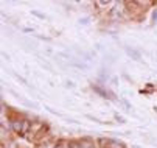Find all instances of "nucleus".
<instances>
[{
	"label": "nucleus",
	"instance_id": "nucleus-8",
	"mask_svg": "<svg viewBox=\"0 0 157 148\" xmlns=\"http://www.w3.org/2000/svg\"><path fill=\"white\" fill-rule=\"evenodd\" d=\"M53 148H64V146H62V145H61V143H58V145H55V146H53Z\"/></svg>",
	"mask_w": 157,
	"mask_h": 148
},
{
	"label": "nucleus",
	"instance_id": "nucleus-4",
	"mask_svg": "<svg viewBox=\"0 0 157 148\" xmlns=\"http://www.w3.org/2000/svg\"><path fill=\"white\" fill-rule=\"evenodd\" d=\"M69 145H70L69 148H82L81 146V142H70Z\"/></svg>",
	"mask_w": 157,
	"mask_h": 148
},
{
	"label": "nucleus",
	"instance_id": "nucleus-3",
	"mask_svg": "<svg viewBox=\"0 0 157 148\" xmlns=\"http://www.w3.org/2000/svg\"><path fill=\"white\" fill-rule=\"evenodd\" d=\"M128 53H129V55H132V56H134V59H140V56H139V53H137V52H134V50L128 49Z\"/></svg>",
	"mask_w": 157,
	"mask_h": 148
},
{
	"label": "nucleus",
	"instance_id": "nucleus-5",
	"mask_svg": "<svg viewBox=\"0 0 157 148\" xmlns=\"http://www.w3.org/2000/svg\"><path fill=\"white\" fill-rule=\"evenodd\" d=\"M97 5H98V6H107L109 2H97Z\"/></svg>",
	"mask_w": 157,
	"mask_h": 148
},
{
	"label": "nucleus",
	"instance_id": "nucleus-1",
	"mask_svg": "<svg viewBox=\"0 0 157 148\" xmlns=\"http://www.w3.org/2000/svg\"><path fill=\"white\" fill-rule=\"evenodd\" d=\"M106 148H124V145H123L121 142H117V140H112V139H109V142H107Z\"/></svg>",
	"mask_w": 157,
	"mask_h": 148
},
{
	"label": "nucleus",
	"instance_id": "nucleus-6",
	"mask_svg": "<svg viewBox=\"0 0 157 148\" xmlns=\"http://www.w3.org/2000/svg\"><path fill=\"white\" fill-rule=\"evenodd\" d=\"M115 119H117V120H118L120 123H126V120H124L123 117H120V115H115Z\"/></svg>",
	"mask_w": 157,
	"mask_h": 148
},
{
	"label": "nucleus",
	"instance_id": "nucleus-7",
	"mask_svg": "<svg viewBox=\"0 0 157 148\" xmlns=\"http://www.w3.org/2000/svg\"><path fill=\"white\" fill-rule=\"evenodd\" d=\"M79 22H81V24H87V22H89V19H87V17H84V19H79Z\"/></svg>",
	"mask_w": 157,
	"mask_h": 148
},
{
	"label": "nucleus",
	"instance_id": "nucleus-2",
	"mask_svg": "<svg viewBox=\"0 0 157 148\" xmlns=\"http://www.w3.org/2000/svg\"><path fill=\"white\" fill-rule=\"evenodd\" d=\"M79 142H81V146L82 148H94V142L90 139H81Z\"/></svg>",
	"mask_w": 157,
	"mask_h": 148
}]
</instances>
